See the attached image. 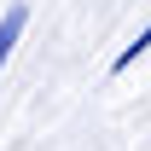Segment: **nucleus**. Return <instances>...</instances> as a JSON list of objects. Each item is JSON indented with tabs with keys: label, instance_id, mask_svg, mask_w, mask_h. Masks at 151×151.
Segmentation results:
<instances>
[{
	"label": "nucleus",
	"instance_id": "obj_1",
	"mask_svg": "<svg viewBox=\"0 0 151 151\" xmlns=\"http://www.w3.org/2000/svg\"><path fill=\"white\" fill-rule=\"evenodd\" d=\"M23 35V6H12L6 18H0V70H6V58H12V47H18Z\"/></svg>",
	"mask_w": 151,
	"mask_h": 151
},
{
	"label": "nucleus",
	"instance_id": "obj_2",
	"mask_svg": "<svg viewBox=\"0 0 151 151\" xmlns=\"http://www.w3.org/2000/svg\"><path fill=\"white\" fill-rule=\"evenodd\" d=\"M145 47H151V35H145V29H139V35H134L128 47L116 52V70H128V64H134V58H139V52H145Z\"/></svg>",
	"mask_w": 151,
	"mask_h": 151
}]
</instances>
